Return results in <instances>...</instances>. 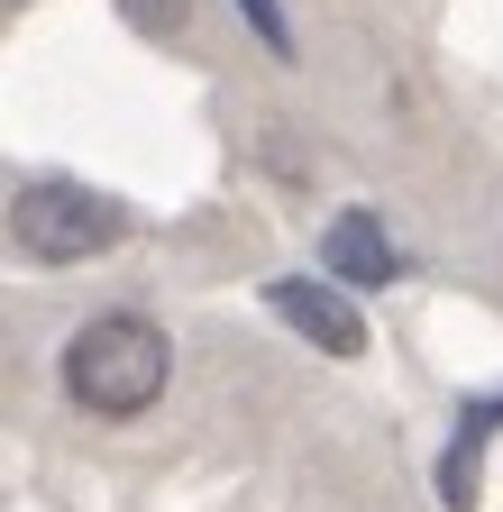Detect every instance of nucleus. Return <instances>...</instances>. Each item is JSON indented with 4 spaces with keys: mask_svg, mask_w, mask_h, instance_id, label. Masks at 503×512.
<instances>
[{
    "mask_svg": "<svg viewBox=\"0 0 503 512\" xmlns=\"http://www.w3.org/2000/svg\"><path fill=\"white\" fill-rule=\"evenodd\" d=\"M165 375H174V348L138 311H101V320H83V330L65 339V384H74V403L101 412V421H138L165 394Z\"/></svg>",
    "mask_w": 503,
    "mask_h": 512,
    "instance_id": "obj_1",
    "label": "nucleus"
},
{
    "mask_svg": "<svg viewBox=\"0 0 503 512\" xmlns=\"http://www.w3.org/2000/svg\"><path fill=\"white\" fill-rule=\"evenodd\" d=\"M119 229H129V211H119L110 192L55 183V174L10 202V238H19V256H37V266H83V256L119 247Z\"/></svg>",
    "mask_w": 503,
    "mask_h": 512,
    "instance_id": "obj_2",
    "label": "nucleus"
},
{
    "mask_svg": "<svg viewBox=\"0 0 503 512\" xmlns=\"http://www.w3.org/2000/svg\"><path fill=\"white\" fill-rule=\"evenodd\" d=\"M266 302H275V320H293V330L311 339V348H330V357H357L366 348V320L330 293V284H302V275H275L266 284Z\"/></svg>",
    "mask_w": 503,
    "mask_h": 512,
    "instance_id": "obj_3",
    "label": "nucleus"
},
{
    "mask_svg": "<svg viewBox=\"0 0 503 512\" xmlns=\"http://www.w3.org/2000/svg\"><path fill=\"white\" fill-rule=\"evenodd\" d=\"M321 256H330V275H339L348 293L394 284V275H403V247L385 238V220H375V211H339V220H330V238H321Z\"/></svg>",
    "mask_w": 503,
    "mask_h": 512,
    "instance_id": "obj_4",
    "label": "nucleus"
},
{
    "mask_svg": "<svg viewBox=\"0 0 503 512\" xmlns=\"http://www.w3.org/2000/svg\"><path fill=\"white\" fill-rule=\"evenodd\" d=\"M494 421H503V403H467V421H458V439H449V458H439V494H449V512L476 503V458H485Z\"/></svg>",
    "mask_w": 503,
    "mask_h": 512,
    "instance_id": "obj_5",
    "label": "nucleus"
},
{
    "mask_svg": "<svg viewBox=\"0 0 503 512\" xmlns=\"http://www.w3.org/2000/svg\"><path fill=\"white\" fill-rule=\"evenodd\" d=\"M238 10H247V28H257L275 55H293V28H284V10H275V0H238Z\"/></svg>",
    "mask_w": 503,
    "mask_h": 512,
    "instance_id": "obj_6",
    "label": "nucleus"
},
{
    "mask_svg": "<svg viewBox=\"0 0 503 512\" xmlns=\"http://www.w3.org/2000/svg\"><path fill=\"white\" fill-rule=\"evenodd\" d=\"M129 28H183V0H119Z\"/></svg>",
    "mask_w": 503,
    "mask_h": 512,
    "instance_id": "obj_7",
    "label": "nucleus"
}]
</instances>
